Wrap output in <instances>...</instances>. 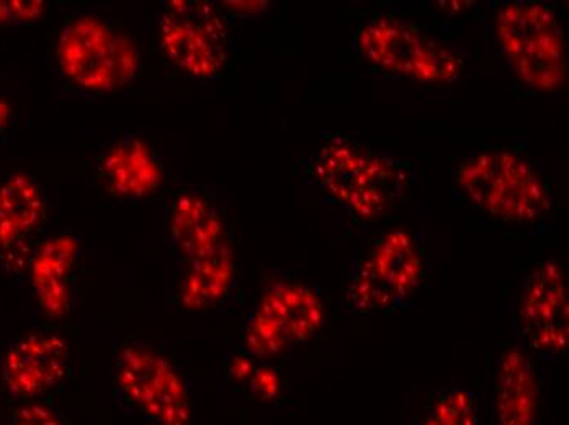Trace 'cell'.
<instances>
[{"label": "cell", "mask_w": 569, "mask_h": 425, "mask_svg": "<svg viewBox=\"0 0 569 425\" xmlns=\"http://www.w3.org/2000/svg\"><path fill=\"white\" fill-rule=\"evenodd\" d=\"M301 169L308 185L359 223H375L393 212L416 181L405 159L346 134L325 138Z\"/></svg>", "instance_id": "obj_1"}, {"label": "cell", "mask_w": 569, "mask_h": 425, "mask_svg": "<svg viewBox=\"0 0 569 425\" xmlns=\"http://www.w3.org/2000/svg\"><path fill=\"white\" fill-rule=\"evenodd\" d=\"M453 185L470 209L502 223H536L553 205L543 175L516 151L475 152L453 172Z\"/></svg>", "instance_id": "obj_2"}, {"label": "cell", "mask_w": 569, "mask_h": 425, "mask_svg": "<svg viewBox=\"0 0 569 425\" xmlns=\"http://www.w3.org/2000/svg\"><path fill=\"white\" fill-rule=\"evenodd\" d=\"M495 33L501 61L527 88L555 92L567 84V34L550 6L505 3L496 13Z\"/></svg>", "instance_id": "obj_3"}, {"label": "cell", "mask_w": 569, "mask_h": 425, "mask_svg": "<svg viewBox=\"0 0 569 425\" xmlns=\"http://www.w3.org/2000/svg\"><path fill=\"white\" fill-rule=\"evenodd\" d=\"M353 51L380 71L422 84L452 85L467 71L456 48L397 16L371 17L357 27Z\"/></svg>", "instance_id": "obj_4"}, {"label": "cell", "mask_w": 569, "mask_h": 425, "mask_svg": "<svg viewBox=\"0 0 569 425\" xmlns=\"http://www.w3.org/2000/svg\"><path fill=\"white\" fill-rule=\"evenodd\" d=\"M429 259L425 241L406 230L388 231L357 259L347 282V304L356 314H393L412 306L425 286Z\"/></svg>", "instance_id": "obj_5"}, {"label": "cell", "mask_w": 569, "mask_h": 425, "mask_svg": "<svg viewBox=\"0 0 569 425\" xmlns=\"http://www.w3.org/2000/svg\"><path fill=\"white\" fill-rule=\"evenodd\" d=\"M113 395L127 413L151 425H190L192 403L179 370L142 345H130L114 365Z\"/></svg>", "instance_id": "obj_6"}, {"label": "cell", "mask_w": 569, "mask_h": 425, "mask_svg": "<svg viewBox=\"0 0 569 425\" xmlns=\"http://www.w3.org/2000/svg\"><path fill=\"white\" fill-rule=\"evenodd\" d=\"M517 345L543 362L568 355V279L560 261H545L527 274L512 304Z\"/></svg>", "instance_id": "obj_7"}, {"label": "cell", "mask_w": 569, "mask_h": 425, "mask_svg": "<svg viewBox=\"0 0 569 425\" xmlns=\"http://www.w3.org/2000/svg\"><path fill=\"white\" fill-rule=\"evenodd\" d=\"M162 41L171 61L196 78H214L227 62V29L211 7L193 3L173 10L164 19Z\"/></svg>", "instance_id": "obj_8"}, {"label": "cell", "mask_w": 569, "mask_h": 425, "mask_svg": "<svg viewBox=\"0 0 569 425\" xmlns=\"http://www.w3.org/2000/svg\"><path fill=\"white\" fill-rule=\"evenodd\" d=\"M66 362L62 341L53 335H30L10 348L3 362V378L16 395H40L64 376Z\"/></svg>", "instance_id": "obj_9"}, {"label": "cell", "mask_w": 569, "mask_h": 425, "mask_svg": "<svg viewBox=\"0 0 569 425\" xmlns=\"http://www.w3.org/2000/svg\"><path fill=\"white\" fill-rule=\"evenodd\" d=\"M536 366L522 347L508 348L499 357L495 409L499 425H533L537 419Z\"/></svg>", "instance_id": "obj_10"}, {"label": "cell", "mask_w": 569, "mask_h": 425, "mask_svg": "<svg viewBox=\"0 0 569 425\" xmlns=\"http://www.w3.org/2000/svg\"><path fill=\"white\" fill-rule=\"evenodd\" d=\"M272 300H267L256 321V333L263 342L279 348L287 338H301L315 330L318 321V304L311 293L295 286H284Z\"/></svg>", "instance_id": "obj_11"}, {"label": "cell", "mask_w": 569, "mask_h": 425, "mask_svg": "<svg viewBox=\"0 0 569 425\" xmlns=\"http://www.w3.org/2000/svg\"><path fill=\"white\" fill-rule=\"evenodd\" d=\"M421 425H480L477 395L465 386H443L427 401Z\"/></svg>", "instance_id": "obj_12"}, {"label": "cell", "mask_w": 569, "mask_h": 425, "mask_svg": "<svg viewBox=\"0 0 569 425\" xmlns=\"http://www.w3.org/2000/svg\"><path fill=\"white\" fill-rule=\"evenodd\" d=\"M30 414H26V421L19 425H57L50 417H44L43 411H29Z\"/></svg>", "instance_id": "obj_13"}]
</instances>
